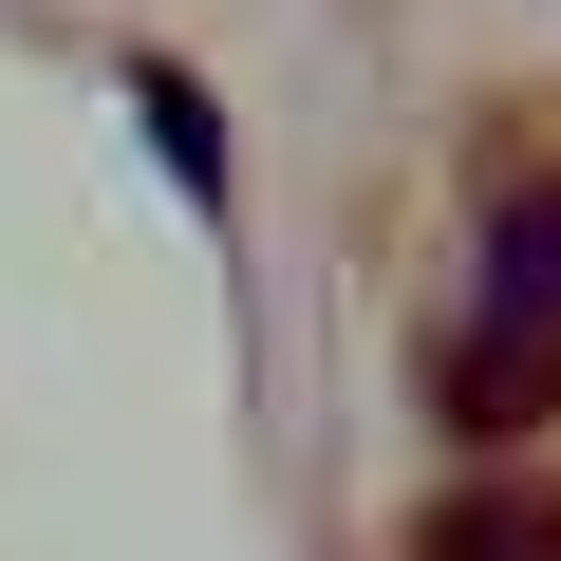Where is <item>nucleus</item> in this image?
<instances>
[{"instance_id":"2","label":"nucleus","mask_w":561,"mask_h":561,"mask_svg":"<svg viewBox=\"0 0 561 561\" xmlns=\"http://www.w3.org/2000/svg\"><path fill=\"white\" fill-rule=\"evenodd\" d=\"M131 131H150V169H169V187H187L206 225L243 206V150H225V113H206V94L169 76V57H131Z\"/></svg>"},{"instance_id":"3","label":"nucleus","mask_w":561,"mask_h":561,"mask_svg":"<svg viewBox=\"0 0 561 561\" xmlns=\"http://www.w3.org/2000/svg\"><path fill=\"white\" fill-rule=\"evenodd\" d=\"M412 561H561V486H449Z\"/></svg>"},{"instance_id":"1","label":"nucleus","mask_w":561,"mask_h":561,"mask_svg":"<svg viewBox=\"0 0 561 561\" xmlns=\"http://www.w3.org/2000/svg\"><path fill=\"white\" fill-rule=\"evenodd\" d=\"M431 393H449L468 449H505V431L561 412V169H524V187L486 206V280H468V337H449Z\"/></svg>"}]
</instances>
